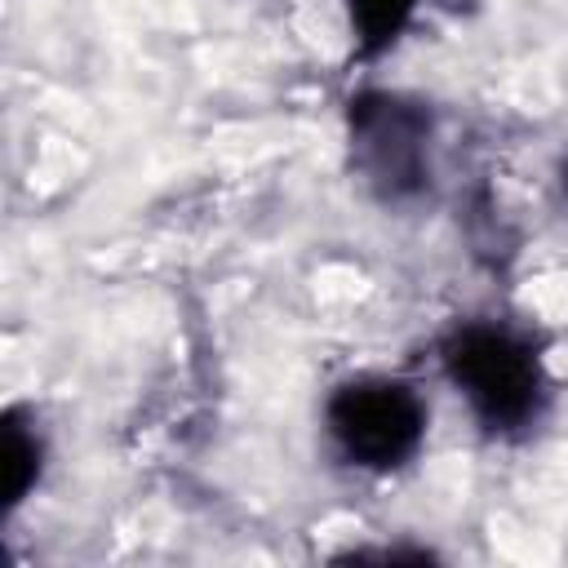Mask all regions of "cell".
<instances>
[{
    "label": "cell",
    "mask_w": 568,
    "mask_h": 568,
    "mask_svg": "<svg viewBox=\"0 0 568 568\" xmlns=\"http://www.w3.org/2000/svg\"><path fill=\"white\" fill-rule=\"evenodd\" d=\"M444 368L488 430H519L541 408V364L501 324H466L444 342Z\"/></svg>",
    "instance_id": "cell-1"
},
{
    "label": "cell",
    "mask_w": 568,
    "mask_h": 568,
    "mask_svg": "<svg viewBox=\"0 0 568 568\" xmlns=\"http://www.w3.org/2000/svg\"><path fill=\"white\" fill-rule=\"evenodd\" d=\"M328 435L346 462L390 470L417 453L426 435V408L404 382L359 377L328 399Z\"/></svg>",
    "instance_id": "cell-2"
},
{
    "label": "cell",
    "mask_w": 568,
    "mask_h": 568,
    "mask_svg": "<svg viewBox=\"0 0 568 568\" xmlns=\"http://www.w3.org/2000/svg\"><path fill=\"white\" fill-rule=\"evenodd\" d=\"M426 111L404 98L359 93L351 102V138L382 200H408L426 186Z\"/></svg>",
    "instance_id": "cell-3"
},
{
    "label": "cell",
    "mask_w": 568,
    "mask_h": 568,
    "mask_svg": "<svg viewBox=\"0 0 568 568\" xmlns=\"http://www.w3.org/2000/svg\"><path fill=\"white\" fill-rule=\"evenodd\" d=\"M0 426H4L0 484H4V510H13V506L31 493L36 475H40V439H36V430L22 422V413H18V408H9Z\"/></svg>",
    "instance_id": "cell-4"
},
{
    "label": "cell",
    "mask_w": 568,
    "mask_h": 568,
    "mask_svg": "<svg viewBox=\"0 0 568 568\" xmlns=\"http://www.w3.org/2000/svg\"><path fill=\"white\" fill-rule=\"evenodd\" d=\"M346 9H351V27L359 36V53L373 58L386 44H395V36L413 18L417 0H346Z\"/></svg>",
    "instance_id": "cell-5"
}]
</instances>
